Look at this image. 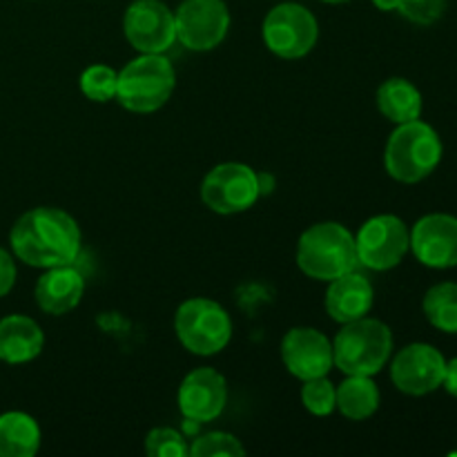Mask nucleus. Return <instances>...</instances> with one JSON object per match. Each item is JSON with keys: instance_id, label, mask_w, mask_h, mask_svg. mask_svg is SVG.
I'll use <instances>...</instances> for the list:
<instances>
[{"instance_id": "obj_1", "label": "nucleus", "mask_w": 457, "mask_h": 457, "mask_svg": "<svg viewBox=\"0 0 457 457\" xmlns=\"http://www.w3.org/2000/svg\"><path fill=\"white\" fill-rule=\"evenodd\" d=\"M80 228L61 208L29 210L13 223L9 244L13 254L31 268L70 266L80 254Z\"/></svg>"}, {"instance_id": "obj_2", "label": "nucleus", "mask_w": 457, "mask_h": 457, "mask_svg": "<svg viewBox=\"0 0 457 457\" xmlns=\"http://www.w3.org/2000/svg\"><path fill=\"white\" fill-rule=\"evenodd\" d=\"M297 266L303 275L317 281H333L355 270V237L337 221L306 228L297 241Z\"/></svg>"}, {"instance_id": "obj_3", "label": "nucleus", "mask_w": 457, "mask_h": 457, "mask_svg": "<svg viewBox=\"0 0 457 457\" xmlns=\"http://www.w3.org/2000/svg\"><path fill=\"white\" fill-rule=\"evenodd\" d=\"M177 87V71L163 54H138L119 71L116 101L134 114L161 110Z\"/></svg>"}, {"instance_id": "obj_4", "label": "nucleus", "mask_w": 457, "mask_h": 457, "mask_svg": "<svg viewBox=\"0 0 457 457\" xmlns=\"http://www.w3.org/2000/svg\"><path fill=\"white\" fill-rule=\"evenodd\" d=\"M393 355V333L373 317L342 324L333 339L335 366L344 375H378Z\"/></svg>"}, {"instance_id": "obj_5", "label": "nucleus", "mask_w": 457, "mask_h": 457, "mask_svg": "<svg viewBox=\"0 0 457 457\" xmlns=\"http://www.w3.org/2000/svg\"><path fill=\"white\" fill-rule=\"evenodd\" d=\"M442 141L436 129L415 119L397 125L384 150V168L400 183H420L440 165Z\"/></svg>"}, {"instance_id": "obj_6", "label": "nucleus", "mask_w": 457, "mask_h": 457, "mask_svg": "<svg viewBox=\"0 0 457 457\" xmlns=\"http://www.w3.org/2000/svg\"><path fill=\"white\" fill-rule=\"evenodd\" d=\"M174 333L192 355L210 357L221 353L232 339V320L221 303L192 297L174 315Z\"/></svg>"}, {"instance_id": "obj_7", "label": "nucleus", "mask_w": 457, "mask_h": 457, "mask_svg": "<svg viewBox=\"0 0 457 457\" xmlns=\"http://www.w3.org/2000/svg\"><path fill=\"white\" fill-rule=\"evenodd\" d=\"M263 43L275 56L295 61L312 52L320 40L315 13L299 3H279L263 18Z\"/></svg>"}, {"instance_id": "obj_8", "label": "nucleus", "mask_w": 457, "mask_h": 457, "mask_svg": "<svg viewBox=\"0 0 457 457\" xmlns=\"http://www.w3.org/2000/svg\"><path fill=\"white\" fill-rule=\"evenodd\" d=\"M263 195L262 177L245 163H219L201 183V201L217 214H239Z\"/></svg>"}, {"instance_id": "obj_9", "label": "nucleus", "mask_w": 457, "mask_h": 457, "mask_svg": "<svg viewBox=\"0 0 457 457\" xmlns=\"http://www.w3.org/2000/svg\"><path fill=\"white\" fill-rule=\"evenodd\" d=\"M357 263L370 270H391L400 266L411 250V230L395 214L370 217L355 235Z\"/></svg>"}, {"instance_id": "obj_10", "label": "nucleus", "mask_w": 457, "mask_h": 457, "mask_svg": "<svg viewBox=\"0 0 457 457\" xmlns=\"http://www.w3.org/2000/svg\"><path fill=\"white\" fill-rule=\"evenodd\" d=\"M177 40L190 52H210L226 40L230 9L223 0H183L174 12Z\"/></svg>"}, {"instance_id": "obj_11", "label": "nucleus", "mask_w": 457, "mask_h": 457, "mask_svg": "<svg viewBox=\"0 0 457 457\" xmlns=\"http://www.w3.org/2000/svg\"><path fill=\"white\" fill-rule=\"evenodd\" d=\"M123 34L138 54H165L177 40L174 12L161 0H134L125 9Z\"/></svg>"}, {"instance_id": "obj_12", "label": "nucleus", "mask_w": 457, "mask_h": 457, "mask_svg": "<svg viewBox=\"0 0 457 457\" xmlns=\"http://www.w3.org/2000/svg\"><path fill=\"white\" fill-rule=\"evenodd\" d=\"M446 360L431 344H409L391 361V379L406 395H428L445 382Z\"/></svg>"}, {"instance_id": "obj_13", "label": "nucleus", "mask_w": 457, "mask_h": 457, "mask_svg": "<svg viewBox=\"0 0 457 457\" xmlns=\"http://www.w3.org/2000/svg\"><path fill=\"white\" fill-rule=\"evenodd\" d=\"M281 361L302 382L328 375L335 366L333 342L311 326L290 328L281 339Z\"/></svg>"}, {"instance_id": "obj_14", "label": "nucleus", "mask_w": 457, "mask_h": 457, "mask_svg": "<svg viewBox=\"0 0 457 457\" xmlns=\"http://www.w3.org/2000/svg\"><path fill=\"white\" fill-rule=\"evenodd\" d=\"M179 411L192 422H212L228 404V382L219 370L201 366L183 378L177 393Z\"/></svg>"}, {"instance_id": "obj_15", "label": "nucleus", "mask_w": 457, "mask_h": 457, "mask_svg": "<svg viewBox=\"0 0 457 457\" xmlns=\"http://www.w3.org/2000/svg\"><path fill=\"white\" fill-rule=\"evenodd\" d=\"M411 250L420 263L436 270L457 266V217L427 214L411 230Z\"/></svg>"}, {"instance_id": "obj_16", "label": "nucleus", "mask_w": 457, "mask_h": 457, "mask_svg": "<svg viewBox=\"0 0 457 457\" xmlns=\"http://www.w3.org/2000/svg\"><path fill=\"white\" fill-rule=\"evenodd\" d=\"M375 302V290L370 281L360 272L351 270L337 279L328 281L326 290V312L337 324L361 320L370 312Z\"/></svg>"}, {"instance_id": "obj_17", "label": "nucleus", "mask_w": 457, "mask_h": 457, "mask_svg": "<svg viewBox=\"0 0 457 457\" xmlns=\"http://www.w3.org/2000/svg\"><path fill=\"white\" fill-rule=\"evenodd\" d=\"M85 293V279L76 268L56 266L47 268L36 284L34 297L43 312L54 317L67 315L80 303Z\"/></svg>"}, {"instance_id": "obj_18", "label": "nucleus", "mask_w": 457, "mask_h": 457, "mask_svg": "<svg viewBox=\"0 0 457 457\" xmlns=\"http://www.w3.org/2000/svg\"><path fill=\"white\" fill-rule=\"evenodd\" d=\"M43 328L27 315H9L0 320V361L27 364L43 353Z\"/></svg>"}, {"instance_id": "obj_19", "label": "nucleus", "mask_w": 457, "mask_h": 457, "mask_svg": "<svg viewBox=\"0 0 457 457\" xmlns=\"http://www.w3.org/2000/svg\"><path fill=\"white\" fill-rule=\"evenodd\" d=\"M40 449V428L31 415L9 411L0 415V457H34Z\"/></svg>"}, {"instance_id": "obj_20", "label": "nucleus", "mask_w": 457, "mask_h": 457, "mask_svg": "<svg viewBox=\"0 0 457 457\" xmlns=\"http://www.w3.org/2000/svg\"><path fill=\"white\" fill-rule=\"evenodd\" d=\"M378 107L391 123H409L422 114V94L411 80L388 79L378 89Z\"/></svg>"}, {"instance_id": "obj_21", "label": "nucleus", "mask_w": 457, "mask_h": 457, "mask_svg": "<svg viewBox=\"0 0 457 457\" xmlns=\"http://www.w3.org/2000/svg\"><path fill=\"white\" fill-rule=\"evenodd\" d=\"M379 409V388L369 375H346L337 386V411L353 422H361Z\"/></svg>"}, {"instance_id": "obj_22", "label": "nucleus", "mask_w": 457, "mask_h": 457, "mask_svg": "<svg viewBox=\"0 0 457 457\" xmlns=\"http://www.w3.org/2000/svg\"><path fill=\"white\" fill-rule=\"evenodd\" d=\"M422 308L433 328L457 335V284L445 281L428 288Z\"/></svg>"}, {"instance_id": "obj_23", "label": "nucleus", "mask_w": 457, "mask_h": 457, "mask_svg": "<svg viewBox=\"0 0 457 457\" xmlns=\"http://www.w3.org/2000/svg\"><path fill=\"white\" fill-rule=\"evenodd\" d=\"M116 80H119V71L110 65H89L87 70L80 74V92L94 103H107L116 98Z\"/></svg>"}, {"instance_id": "obj_24", "label": "nucleus", "mask_w": 457, "mask_h": 457, "mask_svg": "<svg viewBox=\"0 0 457 457\" xmlns=\"http://www.w3.org/2000/svg\"><path fill=\"white\" fill-rule=\"evenodd\" d=\"M302 404L306 406L308 413L326 418L337 409V386L326 375L306 379L302 386Z\"/></svg>"}, {"instance_id": "obj_25", "label": "nucleus", "mask_w": 457, "mask_h": 457, "mask_svg": "<svg viewBox=\"0 0 457 457\" xmlns=\"http://www.w3.org/2000/svg\"><path fill=\"white\" fill-rule=\"evenodd\" d=\"M192 457H245V446L232 433L210 431L199 436L187 449Z\"/></svg>"}, {"instance_id": "obj_26", "label": "nucleus", "mask_w": 457, "mask_h": 457, "mask_svg": "<svg viewBox=\"0 0 457 457\" xmlns=\"http://www.w3.org/2000/svg\"><path fill=\"white\" fill-rule=\"evenodd\" d=\"M187 449L190 445L181 433L168 427L152 428L145 437V453L150 457H186Z\"/></svg>"}, {"instance_id": "obj_27", "label": "nucleus", "mask_w": 457, "mask_h": 457, "mask_svg": "<svg viewBox=\"0 0 457 457\" xmlns=\"http://www.w3.org/2000/svg\"><path fill=\"white\" fill-rule=\"evenodd\" d=\"M449 0H400L397 12L415 25H433L445 13Z\"/></svg>"}, {"instance_id": "obj_28", "label": "nucleus", "mask_w": 457, "mask_h": 457, "mask_svg": "<svg viewBox=\"0 0 457 457\" xmlns=\"http://www.w3.org/2000/svg\"><path fill=\"white\" fill-rule=\"evenodd\" d=\"M16 284V263L4 248H0V297L9 295Z\"/></svg>"}, {"instance_id": "obj_29", "label": "nucleus", "mask_w": 457, "mask_h": 457, "mask_svg": "<svg viewBox=\"0 0 457 457\" xmlns=\"http://www.w3.org/2000/svg\"><path fill=\"white\" fill-rule=\"evenodd\" d=\"M442 386L446 388V393H449V395L457 397V357L455 360L446 361L445 382H442Z\"/></svg>"}, {"instance_id": "obj_30", "label": "nucleus", "mask_w": 457, "mask_h": 457, "mask_svg": "<svg viewBox=\"0 0 457 457\" xmlns=\"http://www.w3.org/2000/svg\"><path fill=\"white\" fill-rule=\"evenodd\" d=\"M373 4L382 12H397L400 9V0H373Z\"/></svg>"}, {"instance_id": "obj_31", "label": "nucleus", "mask_w": 457, "mask_h": 457, "mask_svg": "<svg viewBox=\"0 0 457 457\" xmlns=\"http://www.w3.org/2000/svg\"><path fill=\"white\" fill-rule=\"evenodd\" d=\"M326 4H344V3H351V0H321Z\"/></svg>"}]
</instances>
